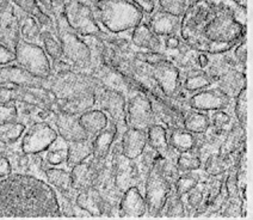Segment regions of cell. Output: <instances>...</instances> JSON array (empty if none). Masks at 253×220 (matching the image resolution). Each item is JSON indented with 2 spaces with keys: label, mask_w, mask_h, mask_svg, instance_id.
<instances>
[{
  "label": "cell",
  "mask_w": 253,
  "mask_h": 220,
  "mask_svg": "<svg viewBox=\"0 0 253 220\" xmlns=\"http://www.w3.org/2000/svg\"><path fill=\"white\" fill-rule=\"evenodd\" d=\"M186 195H188V198H189V204L194 207L198 206V205L201 204V201H202V193L196 192V190H195V188L191 190V192H189L188 194H186Z\"/></svg>",
  "instance_id": "cell-50"
},
{
  "label": "cell",
  "mask_w": 253,
  "mask_h": 220,
  "mask_svg": "<svg viewBox=\"0 0 253 220\" xmlns=\"http://www.w3.org/2000/svg\"><path fill=\"white\" fill-rule=\"evenodd\" d=\"M55 31L62 45V57L72 67L79 69L92 66V52L84 37L70 28L61 10L55 13Z\"/></svg>",
  "instance_id": "cell-4"
},
{
  "label": "cell",
  "mask_w": 253,
  "mask_h": 220,
  "mask_svg": "<svg viewBox=\"0 0 253 220\" xmlns=\"http://www.w3.org/2000/svg\"><path fill=\"white\" fill-rule=\"evenodd\" d=\"M21 40V24L12 4L6 10L0 11V43L14 52Z\"/></svg>",
  "instance_id": "cell-14"
},
{
  "label": "cell",
  "mask_w": 253,
  "mask_h": 220,
  "mask_svg": "<svg viewBox=\"0 0 253 220\" xmlns=\"http://www.w3.org/2000/svg\"><path fill=\"white\" fill-rule=\"evenodd\" d=\"M229 122H231V116L223 110H216L211 117V124L216 127V128H222Z\"/></svg>",
  "instance_id": "cell-44"
},
{
  "label": "cell",
  "mask_w": 253,
  "mask_h": 220,
  "mask_svg": "<svg viewBox=\"0 0 253 220\" xmlns=\"http://www.w3.org/2000/svg\"><path fill=\"white\" fill-rule=\"evenodd\" d=\"M28 127L21 121H14V122L1 124L0 126V143L6 146H12L17 144L27 131Z\"/></svg>",
  "instance_id": "cell-33"
},
{
  "label": "cell",
  "mask_w": 253,
  "mask_h": 220,
  "mask_svg": "<svg viewBox=\"0 0 253 220\" xmlns=\"http://www.w3.org/2000/svg\"><path fill=\"white\" fill-rule=\"evenodd\" d=\"M234 112L238 122L245 129L247 124V86L241 89L235 97Z\"/></svg>",
  "instance_id": "cell-35"
},
{
  "label": "cell",
  "mask_w": 253,
  "mask_h": 220,
  "mask_svg": "<svg viewBox=\"0 0 253 220\" xmlns=\"http://www.w3.org/2000/svg\"><path fill=\"white\" fill-rule=\"evenodd\" d=\"M226 170V165L223 163V161L217 156H212L208 159V163H207V171L211 175H218V173H222Z\"/></svg>",
  "instance_id": "cell-43"
},
{
  "label": "cell",
  "mask_w": 253,
  "mask_h": 220,
  "mask_svg": "<svg viewBox=\"0 0 253 220\" xmlns=\"http://www.w3.org/2000/svg\"><path fill=\"white\" fill-rule=\"evenodd\" d=\"M13 172L12 162L5 153H0V179L5 178Z\"/></svg>",
  "instance_id": "cell-46"
},
{
  "label": "cell",
  "mask_w": 253,
  "mask_h": 220,
  "mask_svg": "<svg viewBox=\"0 0 253 220\" xmlns=\"http://www.w3.org/2000/svg\"><path fill=\"white\" fill-rule=\"evenodd\" d=\"M45 181L56 190L60 195L70 198L72 192H77L73 188V181H72L71 171L62 169L60 166H48L44 170Z\"/></svg>",
  "instance_id": "cell-21"
},
{
  "label": "cell",
  "mask_w": 253,
  "mask_h": 220,
  "mask_svg": "<svg viewBox=\"0 0 253 220\" xmlns=\"http://www.w3.org/2000/svg\"><path fill=\"white\" fill-rule=\"evenodd\" d=\"M43 155H44L43 161L47 166H61V165L67 163L68 143L59 135Z\"/></svg>",
  "instance_id": "cell-30"
},
{
  "label": "cell",
  "mask_w": 253,
  "mask_h": 220,
  "mask_svg": "<svg viewBox=\"0 0 253 220\" xmlns=\"http://www.w3.org/2000/svg\"><path fill=\"white\" fill-rule=\"evenodd\" d=\"M61 8L70 28L79 36H96L103 33L94 19L91 7L84 0H67Z\"/></svg>",
  "instance_id": "cell-7"
},
{
  "label": "cell",
  "mask_w": 253,
  "mask_h": 220,
  "mask_svg": "<svg viewBox=\"0 0 253 220\" xmlns=\"http://www.w3.org/2000/svg\"><path fill=\"white\" fill-rule=\"evenodd\" d=\"M117 137H119V133H117L116 123L113 120H109L108 126L91 139L92 150H93L92 156L94 158L105 159L113 150L114 143L116 141Z\"/></svg>",
  "instance_id": "cell-20"
},
{
  "label": "cell",
  "mask_w": 253,
  "mask_h": 220,
  "mask_svg": "<svg viewBox=\"0 0 253 220\" xmlns=\"http://www.w3.org/2000/svg\"><path fill=\"white\" fill-rule=\"evenodd\" d=\"M19 24H21L22 40L27 42L41 45V34L43 27L35 17L27 14V16L23 17L21 21H19Z\"/></svg>",
  "instance_id": "cell-32"
},
{
  "label": "cell",
  "mask_w": 253,
  "mask_h": 220,
  "mask_svg": "<svg viewBox=\"0 0 253 220\" xmlns=\"http://www.w3.org/2000/svg\"><path fill=\"white\" fill-rule=\"evenodd\" d=\"M214 83L215 79L208 72L201 68H191L182 80V88L192 95L203 89L211 88Z\"/></svg>",
  "instance_id": "cell-25"
},
{
  "label": "cell",
  "mask_w": 253,
  "mask_h": 220,
  "mask_svg": "<svg viewBox=\"0 0 253 220\" xmlns=\"http://www.w3.org/2000/svg\"><path fill=\"white\" fill-rule=\"evenodd\" d=\"M41 46L49 56L51 62L62 59V45L56 31L43 28L41 34Z\"/></svg>",
  "instance_id": "cell-31"
},
{
  "label": "cell",
  "mask_w": 253,
  "mask_h": 220,
  "mask_svg": "<svg viewBox=\"0 0 253 220\" xmlns=\"http://www.w3.org/2000/svg\"><path fill=\"white\" fill-rule=\"evenodd\" d=\"M151 76L166 98H173L182 88L179 69L169 59L159 65L152 66Z\"/></svg>",
  "instance_id": "cell-11"
},
{
  "label": "cell",
  "mask_w": 253,
  "mask_h": 220,
  "mask_svg": "<svg viewBox=\"0 0 253 220\" xmlns=\"http://www.w3.org/2000/svg\"><path fill=\"white\" fill-rule=\"evenodd\" d=\"M171 192V182L166 178V176L162 171L159 161L155 159L145 183V200L147 204L148 214L160 216L164 205Z\"/></svg>",
  "instance_id": "cell-6"
},
{
  "label": "cell",
  "mask_w": 253,
  "mask_h": 220,
  "mask_svg": "<svg viewBox=\"0 0 253 220\" xmlns=\"http://www.w3.org/2000/svg\"><path fill=\"white\" fill-rule=\"evenodd\" d=\"M158 1H159L160 10L177 17H182L188 6V0H158Z\"/></svg>",
  "instance_id": "cell-38"
},
{
  "label": "cell",
  "mask_w": 253,
  "mask_h": 220,
  "mask_svg": "<svg viewBox=\"0 0 253 220\" xmlns=\"http://www.w3.org/2000/svg\"><path fill=\"white\" fill-rule=\"evenodd\" d=\"M121 153L129 161H134L142 156L147 147V133L141 129L126 127L121 139Z\"/></svg>",
  "instance_id": "cell-16"
},
{
  "label": "cell",
  "mask_w": 253,
  "mask_h": 220,
  "mask_svg": "<svg viewBox=\"0 0 253 220\" xmlns=\"http://www.w3.org/2000/svg\"><path fill=\"white\" fill-rule=\"evenodd\" d=\"M59 134L49 121L29 126L19 140V150L24 155H43L56 140Z\"/></svg>",
  "instance_id": "cell-8"
},
{
  "label": "cell",
  "mask_w": 253,
  "mask_h": 220,
  "mask_svg": "<svg viewBox=\"0 0 253 220\" xmlns=\"http://www.w3.org/2000/svg\"><path fill=\"white\" fill-rule=\"evenodd\" d=\"M134 57L141 62L147 63L149 66L159 65V63L166 61V60L169 59V57L166 56V54L163 53V52H148V51L136 52V53H134Z\"/></svg>",
  "instance_id": "cell-39"
},
{
  "label": "cell",
  "mask_w": 253,
  "mask_h": 220,
  "mask_svg": "<svg viewBox=\"0 0 253 220\" xmlns=\"http://www.w3.org/2000/svg\"><path fill=\"white\" fill-rule=\"evenodd\" d=\"M147 133V146L160 157H166L171 150L169 145L168 128L162 123H153L146 131Z\"/></svg>",
  "instance_id": "cell-24"
},
{
  "label": "cell",
  "mask_w": 253,
  "mask_h": 220,
  "mask_svg": "<svg viewBox=\"0 0 253 220\" xmlns=\"http://www.w3.org/2000/svg\"><path fill=\"white\" fill-rule=\"evenodd\" d=\"M182 40H180L179 35H171V36L164 37L163 45L164 47L169 51H176V49H179L180 46H182Z\"/></svg>",
  "instance_id": "cell-47"
},
{
  "label": "cell",
  "mask_w": 253,
  "mask_h": 220,
  "mask_svg": "<svg viewBox=\"0 0 253 220\" xmlns=\"http://www.w3.org/2000/svg\"><path fill=\"white\" fill-rule=\"evenodd\" d=\"M78 117H79L80 124L90 139L98 134L99 132H102L108 126L109 120H110L108 115L98 108L86 110Z\"/></svg>",
  "instance_id": "cell-22"
},
{
  "label": "cell",
  "mask_w": 253,
  "mask_h": 220,
  "mask_svg": "<svg viewBox=\"0 0 253 220\" xmlns=\"http://www.w3.org/2000/svg\"><path fill=\"white\" fill-rule=\"evenodd\" d=\"M130 1L136 2L139 6L142 8L146 14L152 13L155 10V1L154 0H130Z\"/></svg>",
  "instance_id": "cell-48"
},
{
  "label": "cell",
  "mask_w": 253,
  "mask_h": 220,
  "mask_svg": "<svg viewBox=\"0 0 253 220\" xmlns=\"http://www.w3.org/2000/svg\"><path fill=\"white\" fill-rule=\"evenodd\" d=\"M148 19L146 23L154 34L159 37H168L171 35H178L180 27V17L165 12L163 10H154L147 14Z\"/></svg>",
  "instance_id": "cell-17"
},
{
  "label": "cell",
  "mask_w": 253,
  "mask_h": 220,
  "mask_svg": "<svg viewBox=\"0 0 253 220\" xmlns=\"http://www.w3.org/2000/svg\"><path fill=\"white\" fill-rule=\"evenodd\" d=\"M97 24L109 34L129 33L146 19V13L130 0H84Z\"/></svg>",
  "instance_id": "cell-3"
},
{
  "label": "cell",
  "mask_w": 253,
  "mask_h": 220,
  "mask_svg": "<svg viewBox=\"0 0 253 220\" xmlns=\"http://www.w3.org/2000/svg\"><path fill=\"white\" fill-rule=\"evenodd\" d=\"M37 1L45 13L55 18V12H54V1L55 0H37Z\"/></svg>",
  "instance_id": "cell-49"
},
{
  "label": "cell",
  "mask_w": 253,
  "mask_h": 220,
  "mask_svg": "<svg viewBox=\"0 0 253 220\" xmlns=\"http://www.w3.org/2000/svg\"><path fill=\"white\" fill-rule=\"evenodd\" d=\"M18 121V107L17 103L0 104V126Z\"/></svg>",
  "instance_id": "cell-40"
},
{
  "label": "cell",
  "mask_w": 253,
  "mask_h": 220,
  "mask_svg": "<svg viewBox=\"0 0 253 220\" xmlns=\"http://www.w3.org/2000/svg\"><path fill=\"white\" fill-rule=\"evenodd\" d=\"M54 123H55L54 127L56 128L57 134L62 139H65L67 143L90 139L88 135L86 134L84 128L82 127V124H80L78 115L57 111L55 114Z\"/></svg>",
  "instance_id": "cell-15"
},
{
  "label": "cell",
  "mask_w": 253,
  "mask_h": 220,
  "mask_svg": "<svg viewBox=\"0 0 253 220\" xmlns=\"http://www.w3.org/2000/svg\"><path fill=\"white\" fill-rule=\"evenodd\" d=\"M96 106L103 110L110 120L116 123L117 133L122 135L126 129V101L125 95L116 89L102 88L100 91L96 92Z\"/></svg>",
  "instance_id": "cell-9"
},
{
  "label": "cell",
  "mask_w": 253,
  "mask_h": 220,
  "mask_svg": "<svg viewBox=\"0 0 253 220\" xmlns=\"http://www.w3.org/2000/svg\"><path fill=\"white\" fill-rule=\"evenodd\" d=\"M172 216V217H182L184 216V204L182 198L178 196L176 192L169 194L165 205H164L160 216Z\"/></svg>",
  "instance_id": "cell-36"
},
{
  "label": "cell",
  "mask_w": 253,
  "mask_h": 220,
  "mask_svg": "<svg viewBox=\"0 0 253 220\" xmlns=\"http://www.w3.org/2000/svg\"><path fill=\"white\" fill-rule=\"evenodd\" d=\"M233 56H234L235 62L244 69H246V61H247V41L244 39L243 41L238 43L234 48L232 49Z\"/></svg>",
  "instance_id": "cell-41"
},
{
  "label": "cell",
  "mask_w": 253,
  "mask_h": 220,
  "mask_svg": "<svg viewBox=\"0 0 253 220\" xmlns=\"http://www.w3.org/2000/svg\"><path fill=\"white\" fill-rule=\"evenodd\" d=\"M126 126L131 128L147 131L153 123H157L151 97L146 92L137 91L129 98L126 110Z\"/></svg>",
  "instance_id": "cell-10"
},
{
  "label": "cell",
  "mask_w": 253,
  "mask_h": 220,
  "mask_svg": "<svg viewBox=\"0 0 253 220\" xmlns=\"http://www.w3.org/2000/svg\"><path fill=\"white\" fill-rule=\"evenodd\" d=\"M17 102V88L0 85V104Z\"/></svg>",
  "instance_id": "cell-42"
},
{
  "label": "cell",
  "mask_w": 253,
  "mask_h": 220,
  "mask_svg": "<svg viewBox=\"0 0 253 220\" xmlns=\"http://www.w3.org/2000/svg\"><path fill=\"white\" fill-rule=\"evenodd\" d=\"M16 7L21 8L23 12L29 16H33L41 23L43 28L53 29L55 28V18L49 16L42 10L37 0H11Z\"/></svg>",
  "instance_id": "cell-26"
},
{
  "label": "cell",
  "mask_w": 253,
  "mask_h": 220,
  "mask_svg": "<svg viewBox=\"0 0 253 220\" xmlns=\"http://www.w3.org/2000/svg\"><path fill=\"white\" fill-rule=\"evenodd\" d=\"M92 153H93V150H92L91 139L71 141V143H68V156L66 165L72 169L76 165L87 161L92 156Z\"/></svg>",
  "instance_id": "cell-27"
},
{
  "label": "cell",
  "mask_w": 253,
  "mask_h": 220,
  "mask_svg": "<svg viewBox=\"0 0 253 220\" xmlns=\"http://www.w3.org/2000/svg\"><path fill=\"white\" fill-rule=\"evenodd\" d=\"M196 134L184 128H173L169 134V145L172 150L178 153L192 151L196 146Z\"/></svg>",
  "instance_id": "cell-29"
},
{
  "label": "cell",
  "mask_w": 253,
  "mask_h": 220,
  "mask_svg": "<svg viewBox=\"0 0 253 220\" xmlns=\"http://www.w3.org/2000/svg\"><path fill=\"white\" fill-rule=\"evenodd\" d=\"M217 89L231 98H235L240 90L246 86V73L245 71L240 72L239 69L231 68L225 74L217 78Z\"/></svg>",
  "instance_id": "cell-23"
},
{
  "label": "cell",
  "mask_w": 253,
  "mask_h": 220,
  "mask_svg": "<svg viewBox=\"0 0 253 220\" xmlns=\"http://www.w3.org/2000/svg\"><path fill=\"white\" fill-rule=\"evenodd\" d=\"M191 172H185L182 175L178 176V178L174 182V188H176V194L180 198H183L184 195H186L189 192H191L194 188L197 187L198 181L196 177L190 175Z\"/></svg>",
  "instance_id": "cell-37"
},
{
  "label": "cell",
  "mask_w": 253,
  "mask_h": 220,
  "mask_svg": "<svg viewBox=\"0 0 253 220\" xmlns=\"http://www.w3.org/2000/svg\"><path fill=\"white\" fill-rule=\"evenodd\" d=\"M232 98L223 94L217 88H207L201 91L195 92L188 98V106L190 109L200 110V111H216L225 110L229 107Z\"/></svg>",
  "instance_id": "cell-12"
},
{
  "label": "cell",
  "mask_w": 253,
  "mask_h": 220,
  "mask_svg": "<svg viewBox=\"0 0 253 220\" xmlns=\"http://www.w3.org/2000/svg\"><path fill=\"white\" fill-rule=\"evenodd\" d=\"M0 217H61L59 196L45 179L12 172L0 179Z\"/></svg>",
  "instance_id": "cell-2"
},
{
  "label": "cell",
  "mask_w": 253,
  "mask_h": 220,
  "mask_svg": "<svg viewBox=\"0 0 253 220\" xmlns=\"http://www.w3.org/2000/svg\"><path fill=\"white\" fill-rule=\"evenodd\" d=\"M12 5V1L11 0H0V11L6 10L7 7H10Z\"/></svg>",
  "instance_id": "cell-51"
},
{
  "label": "cell",
  "mask_w": 253,
  "mask_h": 220,
  "mask_svg": "<svg viewBox=\"0 0 253 220\" xmlns=\"http://www.w3.org/2000/svg\"><path fill=\"white\" fill-rule=\"evenodd\" d=\"M14 60H16V54L12 49L7 48L6 46L0 43V66L10 65V63L14 62Z\"/></svg>",
  "instance_id": "cell-45"
},
{
  "label": "cell",
  "mask_w": 253,
  "mask_h": 220,
  "mask_svg": "<svg viewBox=\"0 0 253 220\" xmlns=\"http://www.w3.org/2000/svg\"><path fill=\"white\" fill-rule=\"evenodd\" d=\"M246 34L247 6L237 0H191L178 33L186 47L209 55L232 51Z\"/></svg>",
  "instance_id": "cell-1"
},
{
  "label": "cell",
  "mask_w": 253,
  "mask_h": 220,
  "mask_svg": "<svg viewBox=\"0 0 253 220\" xmlns=\"http://www.w3.org/2000/svg\"><path fill=\"white\" fill-rule=\"evenodd\" d=\"M0 85H8L13 88H34V86H45V80L37 78L27 69L17 65L0 66Z\"/></svg>",
  "instance_id": "cell-13"
},
{
  "label": "cell",
  "mask_w": 253,
  "mask_h": 220,
  "mask_svg": "<svg viewBox=\"0 0 253 220\" xmlns=\"http://www.w3.org/2000/svg\"><path fill=\"white\" fill-rule=\"evenodd\" d=\"M119 212L122 217H143L148 213L145 196L139 188L131 186L123 193L119 202Z\"/></svg>",
  "instance_id": "cell-18"
},
{
  "label": "cell",
  "mask_w": 253,
  "mask_h": 220,
  "mask_svg": "<svg viewBox=\"0 0 253 220\" xmlns=\"http://www.w3.org/2000/svg\"><path fill=\"white\" fill-rule=\"evenodd\" d=\"M130 43L134 47L148 52H163V39L148 27L146 21L136 25L130 33Z\"/></svg>",
  "instance_id": "cell-19"
},
{
  "label": "cell",
  "mask_w": 253,
  "mask_h": 220,
  "mask_svg": "<svg viewBox=\"0 0 253 220\" xmlns=\"http://www.w3.org/2000/svg\"><path fill=\"white\" fill-rule=\"evenodd\" d=\"M14 62L41 79H48L51 74V60L41 45L21 40L17 43Z\"/></svg>",
  "instance_id": "cell-5"
},
{
  "label": "cell",
  "mask_w": 253,
  "mask_h": 220,
  "mask_svg": "<svg viewBox=\"0 0 253 220\" xmlns=\"http://www.w3.org/2000/svg\"><path fill=\"white\" fill-rule=\"evenodd\" d=\"M183 128L194 134H203L211 128V116L204 111L191 109L184 114Z\"/></svg>",
  "instance_id": "cell-28"
},
{
  "label": "cell",
  "mask_w": 253,
  "mask_h": 220,
  "mask_svg": "<svg viewBox=\"0 0 253 220\" xmlns=\"http://www.w3.org/2000/svg\"><path fill=\"white\" fill-rule=\"evenodd\" d=\"M202 165V161L198 157L196 153H192V151L182 152L178 156L176 161V166L179 170L180 173L196 171Z\"/></svg>",
  "instance_id": "cell-34"
}]
</instances>
